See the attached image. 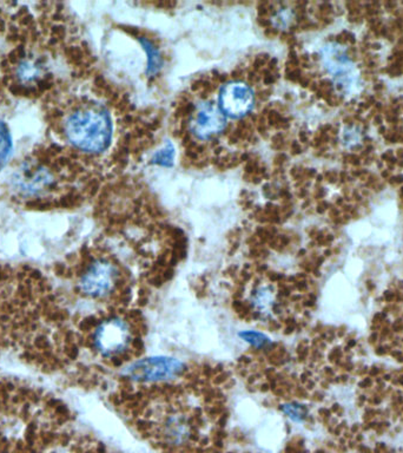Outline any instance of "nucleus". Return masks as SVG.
Segmentation results:
<instances>
[{
    "label": "nucleus",
    "mask_w": 403,
    "mask_h": 453,
    "mask_svg": "<svg viewBox=\"0 0 403 453\" xmlns=\"http://www.w3.org/2000/svg\"><path fill=\"white\" fill-rule=\"evenodd\" d=\"M132 340V328L130 323L118 316L104 320L93 332V347L103 358L122 356L129 349Z\"/></svg>",
    "instance_id": "nucleus-3"
},
{
    "label": "nucleus",
    "mask_w": 403,
    "mask_h": 453,
    "mask_svg": "<svg viewBox=\"0 0 403 453\" xmlns=\"http://www.w3.org/2000/svg\"><path fill=\"white\" fill-rule=\"evenodd\" d=\"M118 269L107 259H97L79 278L78 287L90 299H105L115 292L118 283Z\"/></svg>",
    "instance_id": "nucleus-4"
},
{
    "label": "nucleus",
    "mask_w": 403,
    "mask_h": 453,
    "mask_svg": "<svg viewBox=\"0 0 403 453\" xmlns=\"http://www.w3.org/2000/svg\"><path fill=\"white\" fill-rule=\"evenodd\" d=\"M184 371V363L176 358L149 357L126 366L123 375L135 383H165L181 377Z\"/></svg>",
    "instance_id": "nucleus-2"
},
{
    "label": "nucleus",
    "mask_w": 403,
    "mask_h": 453,
    "mask_svg": "<svg viewBox=\"0 0 403 453\" xmlns=\"http://www.w3.org/2000/svg\"><path fill=\"white\" fill-rule=\"evenodd\" d=\"M65 135L74 148L86 153H102L111 142V119L107 110L98 107L78 109L67 117Z\"/></svg>",
    "instance_id": "nucleus-1"
},
{
    "label": "nucleus",
    "mask_w": 403,
    "mask_h": 453,
    "mask_svg": "<svg viewBox=\"0 0 403 453\" xmlns=\"http://www.w3.org/2000/svg\"><path fill=\"white\" fill-rule=\"evenodd\" d=\"M254 105L255 95L247 83L233 81L219 90V108L226 117L243 119L252 112Z\"/></svg>",
    "instance_id": "nucleus-6"
},
{
    "label": "nucleus",
    "mask_w": 403,
    "mask_h": 453,
    "mask_svg": "<svg viewBox=\"0 0 403 453\" xmlns=\"http://www.w3.org/2000/svg\"><path fill=\"white\" fill-rule=\"evenodd\" d=\"M175 149L171 143H167L152 157V163L160 167H171L174 164Z\"/></svg>",
    "instance_id": "nucleus-12"
},
{
    "label": "nucleus",
    "mask_w": 403,
    "mask_h": 453,
    "mask_svg": "<svg viewBox=\"0 0 403 453\" xmlns=\"http://www.w3.org/2000/svg\"><path fill=\"white\" fill-rule=\"evenodd\" d=\"M138 41H139L142 46L144 48L145 53L148 55V70H146V72L151 74V76L158 74V71L162 69V65H163V60H162V56H160L158 50L146 38H139Z\"/></svg>",
    "instance_id": "nucleus-10"
},
{
    "label": "nucleus",
    "mask_w": 403,
    "mask_h": 453,
    "mask_svg": "<svg viewBox=\"0 0 403 453\" xmlns=\"http://www.w3.org/2000/svg\"><path fill=\"white\" fill-rule=\"evenodd\" d=\"M190 131L200 141H207L224 131L226 117L210 102L197 103L190 119Z\"/></svg>",
    "instance_id": "nucleus-8"
},
{
    "label": "nucleus",
    "mask_w": 403,
    "mask_h": 453,
    "mask_svg": "<svg viewBox=\"0 0 403 453\" xmlns=\"http://www.w3.org/2000/svg\"><path fill=\"white\" fill-rule=\"evenodd\" d=\"M292 12L289 8H281L280 11L275 13L274 17L271 18L273 24L276 29H287L292 22Z\"/></svg>",
    "instance_id": "nucleus-15"
},
{
    "label": "nucleus",
    "mask_w": 403,
    "mask_h": 453,
    "mask_svg": "<svg viewBox=\"0 0 403 453\" xmlns=\"http://www.w3.org/2000/svg\"><path fill=\"white\" fill-rule=\"evenodd\" d=\"M243 342H247L248 345L255 349H266L273 344L271 339L268 335L263 334L261 332L257 331H243L238 334Z\"/></svg>",
    "instance_id": "nucleus-11"
},
{
    "label": "nucleus",
    "mask_w": 403,
    "mask_h": 453,
    "mask_svg": "<svg viewBox=\"0 0 403 453\" xmlns=\"http://www.w3.org/2000/svg\"><path fill=\"white\" fill-rule=\"evenodd\" d=\"M322 63L328 74H332L335 86L346 93L355 91L359 84V74L346 50L337 44H327L321 51Z\"/></svg>",
    "instance_id": "nucleus-5"
},
{
    "label": "nucleus",
    "mask_w": 403,
    "mask_h": 453,
    "mask_svg": "<svg viewBox=\"0 0 403 453\" xmlns=\"http://www.w3.org/2000/svg\"><path fill=\"white\" fill-rule=\"evenodd\" d=\"M158 430L168 445L183 446L193 438V419L184 410L172 406L164 410L158 421Z\"/></svg>",
    "instance_id": "nucleus-7"
},
{
    "label": "nucleus",
    "mask_w": 403,
    "mask_h": 453,
    "mask_svg": "<svg viewBox=\"0 0 403 453\" xmlns=\"http://www.w3.org/2000/svg\"><path fill=\"white\" fill-rule=\"evenodd\" d=\"M12 150L11 136L4 123H0V162H4Z\"/></svg>",
    "instance_id": "nucleus-13"
},
{
    "label": "nucleus",
    "mask_w": 403,
    "mask_h": 453,
    "mask_svg": "<svg viewBox=\"0 0 403 453\" xmlns=\"http://www.w3.org/2000/svg\"><path fill=\"white\" fill-rule=\"evenodd\" d=\"M39 72H41V67L34 62H25L20 65V77L27 82L37 79V74H39Z\"/></svg>",
    "instance_id": "nucleus-16"
},
{
    "label": "nucleus",
    "mask_w": 403,
    "mask_h": 453,
    "mask_svg": "<svg viewBox=\"0 0 403 453\" xmlns=\"http://www.w3.org/2000/svg\"><path fill=\"white\" fill-rule=\"evenodd\" d=\"M249 307L259 319L271 320L280 311V295L271 283H259L252 288L248 297Z\"/></svg>",
    "instance_id": "nucleus-9"
},
{
    "label": "nucleus",
    "mask_w": 403,
    "mask_h": 453,
    "mask_svg": "<svg viewBox=\"0 0 403 453\" xmlns=\"http://www.w3.org/2000/svg\"><path fill=\"white\" fill-rule=\"evenodd\" d=\"M282 411H283L285 416L294 420V421H297V423L303 421L306 414H307V411H306L303 406L295 404V403L285 404V405L282 406Z\"/></svg>",
    "instance_id": "nucleus-14"
}]
</instances>
